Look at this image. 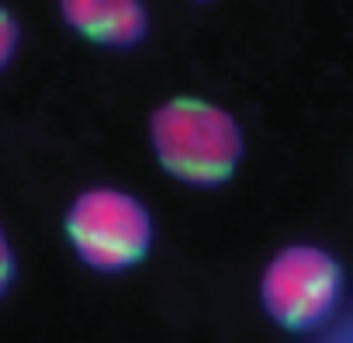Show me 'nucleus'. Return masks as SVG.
<instances>
[{"label": "nucleus", "mask_w": 353, "mask_h": 343, "mask_svg": "<svg viewBox=\"0 0 353 343\" xmlns=\"http://www.w3.org/2000/svg\"><path fill=\"white\" fill-rule=\"evenodd\" d=\"M70 32L104 49H135L149 35V11L142 0H59Z\"/></svg>", "instance_id": "4"}, {"label": "nucleus", "mask_w": 353, "mask_h": 343, "mask_svg": "<svg viewBox=\"0 0 353 343\" xmlns=\"http://www.w3.org/2000/svg\"><path fill=\"white\" fill-rule=\"evenodd\" d=\"M63 229L73 253L97 274H125L139 267L156 239L149 208L118 188H90L77 195Z\"/></svg>", "instance_id": "2"}, {"label": "nucleus", "mask_w": 353, "mask_h": 343, "mask_svg": "<svg viewBox=\"0 0 353 343\" xmlns=\"http://www.w3.org/2000/svg\"><path fill=\"white\" fill-rule=\"evenodd\" d=\"M198 4H205V0H198Z\"/></svg>", "instance_id": "8"}, {"label": "nucleus", "mask_w": 353, "mask_h": 343, "mask_svg": "<svg viewBox=\"0 0 353 343\" xmlns=\"http://www.w3.org/2000/svg\"><path fill=\"white\" fill-rule=\"evenodd\" d=\"M156 163L191 188H222L246 156L243 125L205 97H170L149 115Z\"/></svg>", "instance_id": "1"}, {"label": "nucleus", "mask_w": 353, "mask_h": 343, "mask_svg": "<svg viewBox=\"0 0 353 343\" xmlns=\"http://www.w3.org/2000/svg\"><path fill=\"white\" fill-rule=\"evenodd\" d=\"M18 49H21V25L4 4H0V73L14 63Z\"/></svg>", "instance_id": "5"}, {"label": "nucleus", "mask_w": 353, "mask_h": 343, "mask_svg": "<svg viewBox=\"0 0 353 343\" xmlns=\"http://www.w3.org/2000/svg\"><path fill=\"white\" fill-rule=\"evenodd\" d=\"M343 288V264L329 250L315 243H291L281 246L263 267L260 305L281 329L315 333L336 315Z\"/></svg>", "instance_id": "3"}, {"label": "nucleus", "mask_w": 353, "mask_h": 343, "mask_svg": "<svg viewBox=\"0 0 353 343\" xmlns=\"http://www.w3.org/2000/svg\"><path fill=\"white\" fill-rule=\"evenodd\" d=\"M14 277H18V257H14V246H11L8 233L0 229V298L14 288Z\"/></svg>", "instance_id": "6"}, {"label": "nucleus", "mask_w": 353, "mask_h": 343, "mask_svg": "<svg viewBox=\"0 0 353 343\" xmlns=\"http://www.w3.org/2000/svg\"><path fill=\"white\" fill-rule=\"evenodd\" d=\"M339 343H346V336H343V340H339Z\"/></svg>", "instance_id": "7"}]
</instances>
